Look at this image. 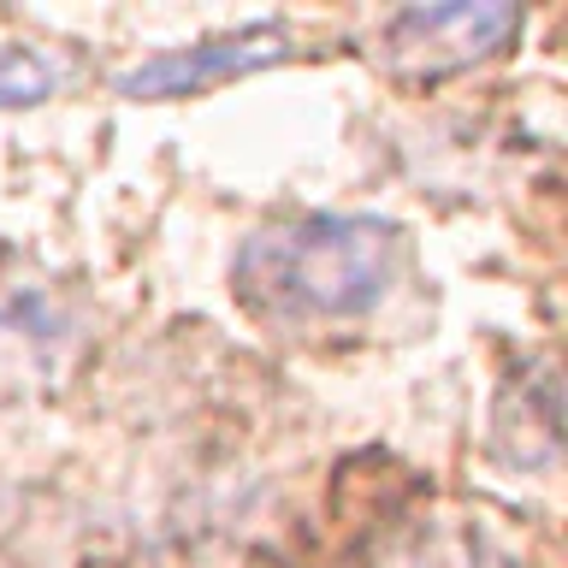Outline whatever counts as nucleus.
Segmentation results:
<instances>
[{
  "label": "nucleus",
  "instance_id": "f257e3e1",
  "mask_svg": "<svg viewBox=\"0 0 568 568\" xmlns=\"http://www.w3.org/2000/svg\"><path fill=\"white\" fill-rule=\"evenodd\" d=\"M408 237L379 213H302L237 248L231 291L273 320H362L403 278Z\"/></svg>",
  "mask_w": 568,
  "mask_h": 568
},
{
  "label": "nucleus",
  "instance_id": "f03ea898",
  "mask_svg": "<svg viewBox=\"0 0 568 568\" xmlns=\"http://www.w3.org/2000/svg\"><path fill=\"white\" fill-rule=\"evenodd\" d=\"M527 12L515 0H444V7H408L385 24V60L408 78H450L491 60Z\"/></svg>",
  "mask_w": 568,
  "mask_h": 568
},
{
  "label": "nucleus",
  "instance_id": "7ed1b4c3",
  "mask_svg": "<svg viewBox=\"0 0 568 568\" xmlns=\"http://www.w3.org/2000/svg\"><path fill=\"white\" fill-rule=\"evenodd\" d=\"M291 60V30L261 18V24L225 30V36H202V42L166 48L154 60H142L136 71L119 78L124 101H184V95H207L220 83L255 78V71Z\"/></svg>",
  "mask_w": 568,
  "mask_h": 568
},
{
  "label": "nucleus",
  "instance_id": "20e7f679",
  "mask_svg": "<svg viewBox=\"0 0 568 568\" xmlns=\"http://www.w3.org/2000/svg\"><path fill=\"white\" fill-rule=\"evenodd\" d=\"M65 83V60H53L42 48H24V42H0V106H36L48 95H60Z\"/></svg>",
  "mask_w": 568,
  "mask_h": 568
}]
</instances>
